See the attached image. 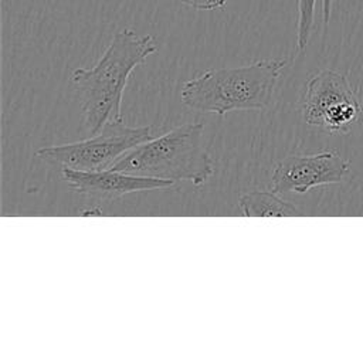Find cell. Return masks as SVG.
<instances>
[{"instance_id":"cell-1","label":"cell","mask_w":363,"mask_h":363,"mask_svg":"<svg viewBox=\"0 0 363 363\" xmlns=\"http://www.w3.org/2000/svg\"><path fill=\"white\" fill-rule=\"evenodd\" d=\"M156 51L157 44L150 34L139 35L132 28H123L113 34L94 67L72 71L71 82L79 94L84 125L91 135L109 121H122V101L129 77Z\"/></svg>"},{"instance_id":"cell-2","label":"cell","mask_w":363,"mask_h":363,"mask_svg":"<svg viewBox=\"0 0 363 363\" xmlns=\"http://www.w3.org/2000/svg\"><path fill=\"white\" fill-rule=\"evenodd\" d=\"M286 64V58H267L240 67L210 68L182 85L180 101L190 109L220 116L231 111H264Z\"/></svg>"},{"instance_id":"cell-3","label":"cell","mask_w":363,"mask_h":363,"mask_svg":"<svg viewBox=\"0 0 363 363\" xmlns=\"http://www.w3.org/2000/svg\"><path fill=\"white\" fill-rule=\"evenodd\" d=\"M112 169L163 180L204 184L214 173V162L204 143L201 122L179 125L133 147Z\"/></svg>"},{"instance_id":"cell-4","label":"cell","mask_w":363,"mask_h":363,"mask_svg":"<svg viewBox=\"0 0 363 363\" xmlns=\"http://www.w3.org/2000/svg\"><path fill=\"white\" fill-rule=\"evenodd\" d=\"M150 138H153L150 126H128L123 121H109L88 139L44 146L34 155L61 167L104 170L112 167L125 153Z\"/></svg>"},{"instance_id":"cell-5","label":"cell","mask_w":363,"mask_h":363,"mask_svg":"<svg viewBox=\"0 0 363 363\" xmlns=\"http://www.w3.org/2000/svg\"><path fill=\"white\" fill-rule=\"evenodd\" d=\"M302 115L308 125L346 133L362 118V105L346 75L322 69L305 86Z\"/></svg>"},{"instance_id":"cell-6","label":"cell","mask_w":363,"mask_h":363,"mask_svg":"<svg viewBox=\"0 0 363 363\" xmlns=\"http://www.w3.org/2000/svg\"><path fill=\"white\" fill-rule=\"evenodd\" d=\"M347 172L349 160L336 150L288 155L275 164L271 183L277 193L303 194L318 186L340 183Z\"/></svg>"},{"instance_id":"cell-7","label":"cell","mask_w":363,"mask_h":363,"mask_svg":"<svg viewBox=\"0 0 363 363\" xmlns=\"http://www.w3.org/2000/svg\"><path fill=\"white\" fill-rule=\"evenodd\" d=\"M61 176L71 190L98 199H118L130 193L166 190L174 186L172 180L138 176L112 167L104 170L61 167Z\"/></svg>"},{"instance_id":"cell-8","label":"cell","mask_w":363,"mask_h":363,"mask_svg":"<svg viewBox=\"0 0 363 363\" xmlns=\"http://www.w3.org/2000/svg\"><path fill=\"white\" fill-rule=\"evenodd\" d=\"M238 206L244 217H298L302 213L277 191L252 190L240 196Z\"/></svg>"},{"instance_id":"cell-9","label":"cell","mask_w":363,"mask_h":363,"mask_svg":"<svg viewBox=\"0 0 363 363\" xmlns=\"http://www.w3.org/2000/svg\"><path fill=\"white\" fill-rule=\"evenodd\" d=\"M316 0H298V26H296V48L303 51L309 43L313 20H315Z\"/></svg>"},{"instance_id":"cell-10","label":"cell","mask_w":363,"mask_h":363,"mask_svg":"<svg viewBox=\"0 0 363 363\" xmlns=\"http://www.w3.org/2000/svg\"><path fill=\"white\" fill-rule=\"evenodd\" d=\"M177 1L197 10H217V9H224L228 0H177Z\"/></svg>"},{"instance_id":"cell-11","label":"cell","mask_w":363,"mask_h":363,"mask_svg":"<svg viewBox=\"0 0 363 363\" xmlns=\"http://www.w3.org/2000/svg\"><path fill=\"white\" fill-rule=\"evenodd\" d=\"M322 1V14H323V23L325 26L330 20V13H332V0H320Z\"/></svg>"}]
</instances>
